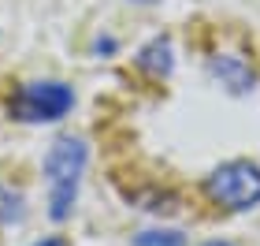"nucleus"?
Segmentation results:
<instances>
[{"label": "nucleus", "mask_w": 260, "mask_h": 246, "mask_svg": "<svg viewBox=\"0 0 260 246\" xmlns=\"http://www.w3.org/2000/svg\"><path fill=\"white\" fill-rule=\"evenodd\" d=\"M86 142L82 138H56L49 157H45V186H49V216L67 220V213L75 209L78 183L86 172Z\"/></svg>", "instance_id": "f257e3e1"}, {"label": "nucleus", "mask_w": 260, "mask_h": 246, "mask_svg": "<svg viewBox=\"0 0 260 246\" xmlns=\"http://www.w3.org/2000/svg\"><path fill=\"white\" fill-rule=\"evenodd\" d=\"M38 246H60V239H45V242H38Z\"/></svg>", "instance_id": "6e6552de"}, {"label": "nucleus", "mask_w": 260, "mask_h": 246, "mask_svg": "<svg viewBox=\"0 0 260 246\" xmlns=\"http://www.w3.org/2000/svg\"><path fill=\"white\" fill-rule=\"evenodd\" d=\"M208 246H231V242H208Z\"/></svg>", "instance_id": "9d476101"}, {"label": "nucleus", "mask_w": 260, "mask_h": 246, "mask_svg": "<svg viewBox=\"0 0 260 246\" xmlns=\"http://www.w3.org/2000/svg\"><path fill=\"white\" fill-rule=\"evenodd\" d=\"M208 67H212V75H216L231 93H245V90H253V71H249V64H245L242 56L223 52V56H216V60H212Z\"/></svg>", "instance_id": "20e7f679"}, {"label": "nucleus", "mask_w": 260, "mask_h": 246, "mask_svg": "<svg viewBox=\"0 0 260 246\" xmlns=\"http://www.w3.org/2000/svg\"><path fill=\"white\" fill-rule=\"evenodd\" d=\"M134 4H156V0H134Z\"/></svg>", "instance_id": "1a4fd4ad"}, {"label": "nucleus", "mask_w": 260, "mask_h": 246, "mask_svg": "<svg viewBox=\"0 0 260 246\" xmlns=\"http://www.w3.org/2000/svg\"><path fill=\"white\" fill-rule=\"evenodd\" d=\"M134 246H186L182 231H141Z\"/></svg>", "instance_id": "0eeeda50"}, {"label": "nucleus", "mask_w": 260, "mask_h": 246, "mask_svg": "<svg viewBox=\"0 0 260 246\" xmlns=\"http://www.w3.org/2000/svg\"><path fill=\"white\" fill-rule=\"evenodd\" d=\"M138 67H141L145 75H152V78H168L171 67H175V49H171V41H168V38H152L145 49L138 52Z\"/></svg>", "instance_id": "39448f33"}, {"label": "nucleus", "mask_w": 260, "mask_h": 246, "mask_svg": "<svg viewBox=\"0 0 260 246\" xmlns=\"http://www.w3.org/2000/svg\"><path fill=\"white\" fill-rule=\"evenodd\" d=\"M22 213H26L22 209V194L0 183V224H19Z\"/></svg>", "instance_id": "423d86ee"}, {"label": "nucleus", "mask_w": 260, "mask_h": 246, "mask_svg": "<svg viewBox=\"0 0 260 246\" xmlns=\"http://www.w3.org/2000/svg\"><path fill=\"white\" fill-rule=\"evenodd\" d=\"M71 104H75V90L67 82L49 78V82H22L15 97L8 101V108L19 123H56L71 112Z\"/></svg>", "instance_id": "f03ea898"}, {"label": "nucleus", "mask_w": 260, "mask_h": 246, "mask_svg": "<svg viewBox=\"0 0 260 246\" xmlns=\"http://www.w3.org/2000/svg\"><path fill=\"white\" fill-rule=\"evenodd\" d=\"M205 190L223 209H253L260 205V168L249 160H227L205 179Z\"/></svg>", "instance_id": "7ed1b4c3"}]
</instances>
